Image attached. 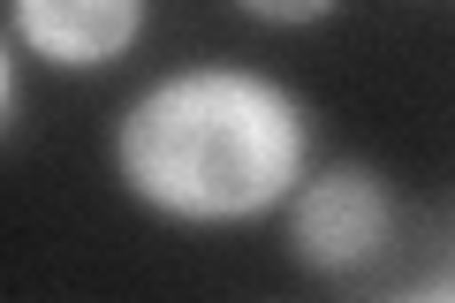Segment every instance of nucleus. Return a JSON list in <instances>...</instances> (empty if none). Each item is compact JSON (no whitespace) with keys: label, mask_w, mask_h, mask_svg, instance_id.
Masks as SVG:
<instances>
[{"label":"nucleus","mask_w":455,"mask_h":303,"mask_svg":"<svg viewBox=\"0 0 455 303\" xmlns=\"http://www.w3.org/2000/svg\"><path fill=\"white\" fill-rule=\"evenodd\" d=\"M114 182L182 227H235L281 212L311 160V107L243 61H197L145 84L114 122Z\"/></svg>","instance_id":"obj_1"},{"label":"nucleus","mask_w":455,"mask_h":303,"mask_svg":"<svg viewBox=\"0 0 455 303\" xmlns=\"http://www.w3.org/2000/svg\"><path fill=\"white\" fill-rule=\"evenodd\" d=\"M281 212H289V258L311 266V273H326V281L364 273L395 235L387 182H379V167H357V160L326 167V175H304L281 197Z\"/></svg>","instance_id":"obj_2"},{"label":"nucleus","mask_w":455,"mask_h":303,"mask_svg":"<svg viewBox=\"0 0 455 303\" xmlns=\"http://www.w3.org/2000/svg\"><path fill=\"white\" fill-rule=\"evenodd\" d=\"M16 46L61 76H99L145 38V0H8Z\"/></svg>","instance_id":"obj_3"},{"label":"nucleus","mask_w":455,"mask_h":303,"mask_svg":"<svg viewBox=\"0 0 455 303\" xmlns=\"http://www.w3.org/2000/svg\"><path fill=\"white\" fill-rule=\"evenodd\" d=\"M251 23H274V31H304V23H326L341 0H235Z\"/></svg>","instance_id":"obj_4"},{"label":"nucleus","mask_w":455,"mask_h":303,"mask_svg":"<svg viewBox=\"0 0 455 303\" xmlns=\"http://www.w3.org/2000/svg\"><path fill=\"white\" fill-rule=\"evenodd\" d=\"M8 114H16V53L0 46V129H8Z\"/></svg>","instance_id":"obj_5"}]
</instances>
